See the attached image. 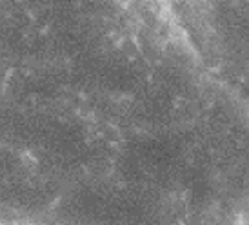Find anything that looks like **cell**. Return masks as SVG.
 Returning <instances> with one entry per match:
<instances>
[{
  "label": "cell",
  "mask_w": 249,
  "mask_h": 225,
  "mask_svg": "<svg viewBox=\"0 0 249 225\" xmlns=\"http://www.w3.org/2000/svg\"><path fill=\"white\" fill-rule=\"evenodd\" d=\"M204 64L249 104V0H173Z\"/></svg>",
  "instance_id": "cell-1"
}]
</instances>
